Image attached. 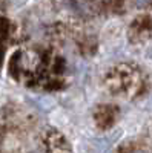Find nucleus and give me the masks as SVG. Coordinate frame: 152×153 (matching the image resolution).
Instances as JSON below:
<instances>
[{
  "instance_id": "obj_1",
  "label": "nucleus",
  "mask_w": 152,
  "mask_h": 153,
  "mask_svg": "<svg viewBox=\"0 0 152 153\" xmlns=\"http://www.w3.org/2000/svg\"><path fill=\"white\" fill-rule=\"evenodd\" d=\"M132 2L137 8H146V6L152 5V0H132Z\"/></svg>"
},
{
  "instance_id": "obj_2",
  "label": "nucleus",
  "mask_w": 152,
  "mask_h": 153,
  "mask_svg": "<svg viewBox=\"0 0 152 153\" xmlns=\"http://www.w3.org/2000/svg\"><path fill=\"white\" fill-rule=\"evenodd\" d=\"M131 153H143V152H140V150H135V152H131Z\"/></svg>"
}]
</instances>
